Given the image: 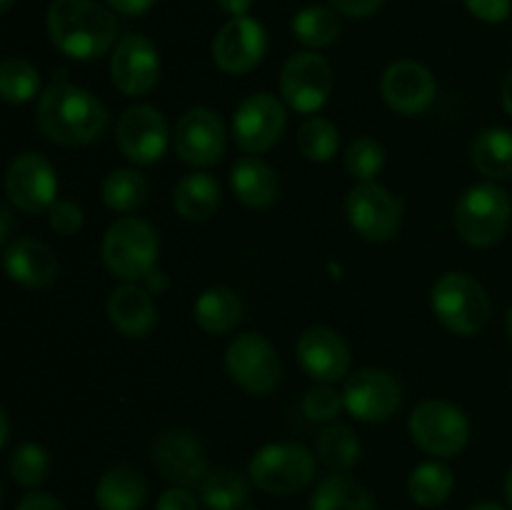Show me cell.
I'll return each mask as SVG.
<instances>
[{
  "label": "cell",
  "mask_w": 512,
  "mask_h": 510,
  "mask_svg": "<svg viewBox=\"0 0 512 510\" xmlns=\"http://www.w3.org/2000/svg\"><path fill=\"white\" fill-rule=\"evenodd\" d=\"M35 115L45 138L68 148L95 143L108 128V108L65 75L55 78L40 93Z\"/></svg>",
  "instance_id": "cell-1"
},
{
  "label": "cell",
  "mask_w": 512,
  "mask_h": 510,
  "mask_svg": "<svg viewBox=\"0 0 512 510\" xmlns=\"http://www.w3.org/2000/svg\"><path fill=\"white\" fill-rule=\"evenodd\" d=\"M50 43L73 60H98L118 43L113 10L95 0H53L48 8Z\"/></svg>",
  "instance_id": "cell-2"
},
{
  "label": "cell",
  "mask_w": 512,
  "mask_h": 510,
  "mask_svg": "<svg viewBox=\"0 0 512 510\" xmlns=\"http://www.w3.org/2000/svg\"><path fill=\"white\" fill-rule=\"evenodd\" d=\"M158 233L153 225L143 218H120L105 230L100 255L103 263L115 278L143 280L150 270H155L158 260Z\"/></svg>",
  "instance_id": "cell-3"
},
{
  "label": "cell",
  "mask_w": 512,
  "mask_h": 510,
  "mask_svg": "<svg viewBox=\"0 0 512 510\" xmlns=\"http://www.w3.org/2000/svg\"><path fill=\"white\" fill-rule=\"evenodd\" d=\"M510 195L500 185L478 183L460 195L455 205V230L475 248L500 243L510 225Z\"/></svg>",
  "instance_id": "cell-4"
},
{
  "label": "cell",
  "mask_w": 512,
  "mask_h": 510,
  "mask_svg": "<svg viewBox=\"0 0 512 510\" xmlns=\"http://www.w3.org/2000/svg\"><path fill=\"white\" fill-rule=\"evenodd\" d=\"M433 313L450 333L475 335L488 325L490 298L483 285L465 273H448L430 293Z\"/></svg>",
  "instance_id": "cell-5"
},
{
  "label": "cell",
  "mask_w": 512,
  "mask_h": 510,
  "mask_svg": "<svg viewBox=\"0 0 512 510\" xmlns=\"http://www.w3.org/2000/svg\"><path fill=\"white\" fill-rule=\"evenodd\" d=\"M315 478L313 450L300 443H268L250 460V480L273 495L308 488Z\"/></svg>",
  "instance_id": "cell-6"
},
{
  "label": "cell",
  "mask_w": 512,
  "mask_h": 510,
  "mask_svg": "<svg viewBox=\"0 0 512 510\" xmlns=\"http://www.w3.org/2000/svg\"><path fill=\"white\" fill-rule=\"evenodd\" d=\"M410 435L425 453L453 458L468 445L470 423L458 405L448 400H425L410 415Z\"/></svg>",
  "instance_id": "cell-7"
},
{
  "label": "cell",
  "mask_w": 512,
  "mask_h": 510,
  "mask_svg": "<svg viewBox=\"0 0 512 510\" xmlns=\"http://www.w3.org/2000/svg\"><path fill=\"white\" fill-rule=\"evenodd\" d=\"M230 380L250 395H268L283 380V365L273 343L258 333L238 335L225 350Z\"/></svg>",
  "instance_id": "cell-8"
},
{
  "label": "cell",
  "mask_w": 512,
  "mask_h": 510,
  "mask_svg": "<svg viewBox=\"0 0 512 510\" xmlns=\"http://www.w3.org/2000/svg\"><path fill=\"white\" fill-rule=\"evenodd\" d=\"M345 213L355 233L370 243H385L400 230L403 203L385 185L368 180L358 183L345 200Z\"/></svg>",
  "instance_id": "cell-9"
},
{
  "label": "cell",
  "mask_w": 512,
  "mask_h": 510,
  "mask_svg": "<svg viewBox=\"0 0 512 510\" xmlns=\"http://www.w3.org/2000/svg\"><path fill=\"white\" fill-rule=\"evenodd\" d=\"M333 90V68L320 53L290 55L280 73V93L283 100L298 113H315L323 108Z\"/></svg>",
  "instance_id": "cell-10"
},
{
  "label": "cell",
  "mask_w": 512,
  "mask_h": 510,
  "mask_svg": "<svg viewBox=\"0 0 512 510\" xmlns=\"http://www.w3.org/2000/svg\"><path fill=\"white\" fill-rule=\"evenodd\" d=\"M5 193L18 210L38 215L55 205L58 175L50 160L40 153H20L5 173Z\"/></svg>",
  "instance_id": "cell-11"
},
{
  "label": "cell",
  "mask_w": 512,
  "mask_h": 510,
  "mask_svg": "<svg viewBox=\"0 0 512 510\" xmlns=\"http://www.w3.org/2000/svg\"><path fill=\"white\" fill-rule=\"evenodd\" d=\"M110 78L128 98L148 95L160 80V53L153 40L140 33L123 35L113 48Z\"/></svg>",
  "instance_id": "cell-12"
},
{
  "label": "cell",
  "mask_w": 512,
  "mask_h": 510,
  "mask_svg": "<svg viewBox=\"0 0 512 510\" xmlns=\"http://www.w3.org/2000/svg\"><path fill=\"white\" fill-rule=\"evenodd\" d=\"M288 115L285 105L270 93H253L238 105L233 115V138L248 155L265 153L283 135Z\"/></svg>",
  "instance_id": "cell-13"
},
{
  "label": "cell",
  "mask_w": 512,
  "mask_h": 510,
  "mask_svg": "<svg viewBox=\"0 0 512 510\" xmlns=\"http://www.w3.org/2000/svg\"><path fill=\"white\" fill-rule=\"evenodd\" d=\"M118 148L130 163L153 165L168 150V123L165 115L153 105H133L125 110L115 128Z\"/></svg>",
  "instance_id": "cell-14"
},
{
  "label": "cell",
  "mask_w": 512,
  "mask_h": 510,
  "mask_svg": "<svg viewBox=\"0 0 512 510\" xmlns=\"http://www.w3.org/2000/svg\"><path fill=\"white\" fill-rule=\"evenodd\" d=\"M268 53V33L260 20L243 15L230 18L215 33L213 60L223 73L243 75L258 68Z\"/></svg>",
  "instance_id": "cell-15"
},
{
  "label": "cell",
  "mask_w": 512,
  "mask_h": 510,
  "mask_svg": "<svg viewBox=\"0 0 512 510\" xmlns=\"http://www.w3.org/2000/svg\"><path fill=\"white\" fill-rule=\"evenodd\" d=\"M403 390L395 375L380 368L358 370L353 378L345 383L343 403L345 410L360 423H383L393 418L400 408Z\"/></svg>",
  "instance_id": "cell-16"
},
{
  "label": "cell",
  "mask_w": 512,
  "mask_h": 510,
  "mask_svg": "<svg viewBox=\"0 0 512 510\" xmlns=\"http://www.w3.org/2000/svg\"><path fill=\"white\" fill-rule=\"evenodd\" d=\"M175 150L180 160L193 168H210L225 155V125L215 110L190 108L175 125Z\"/></svg>",
  "instance_id": "cell-17"
},
{
  "label": "cell",
  "mask_w": 512,
  "mask_h": 510,
  "mask_svg": "<svg viewBox=\"0 0 512 510\" xmlns=\"http://www.w3.org/2000/svg\"><path fill=\"white\" fill-rule=\"evenodd\" d=\"M150 458L158 473L175 485L203 483L210 473L203 443L190 430H163L150 445Z\"/></svg>",
  "instance_id": "cell-18"
},
{
  "label": "cell",
  "mask_w": 512,
  "mask_h": 510,
  "mask_svg": "<svg viewBox=\"0 0 512 510\" xmlns=\"http://www.w3.org/2000/svg\"><path fill=\"white\" fill-rule=\"evenodd\" d=\"M298 360L305 373L320 385H333L343 380L350 370V350L343 335L333 328L315 325L298 340Z\"/></svg>",
  "instance_id": "cell-19"
},
{
  "label": "cell",
  "mask_w": 512,
  "mask_h": 510,
  "mask_svg": "<svg viewBox=\"0 0 512 510\" xmlns=\"http://www.w3.org/2000/svg\"><path fill=\"white\" fill-rule=\"evenodd\" d=\"M383 100L400 115H418L435 100V78L415 60H398L380 80Z\"/></svg>",
  "instance_id": "cell-20"
},
{
  "label": "cell",
  "mask_w": 512,
  "mask_h": 510,
  "mask_svg": "<svg viewBox=\"0 0 512 510\" xmlns=\"http://www.w3.org/2000/svg\"><path fill=\"white\" fill-rule=\"evenodd\" d=\"M5 273L23 288H48L60 273L55 250L35 238H18L5 248Z\"/></svg>",
  "instance_id": "cell-21"
},
{
  "label": "cell",
  "mask_w": 512,
  "mask_h": 510,
  "mask_svg": "<svg viewBox=\"0 0 512 510\" xmlns=\"http://www.w3.org/2000/svg\"><path fill=\"white\" fill-rule=\"evenodd\" d=\"M108 318L113 328L125 338H145L155 328L158 308H155V300L148 290L128 283L110 293Z\"/></svg>",
  "instance_id": "cell-22"
},
{
  "label": "cell",
  "mask_w": 512,
  "mask_h": 510,
  "mask_svg": "<svg viewBox=\"0 0 512 510\" xmlns=\"http://www.w3.org/2000/svg\"><path fill=\"white\" fill-rule=\"evenodd\" d=\"M230 185H233L235 198L248 208H268L270 203H275L280 190L275 170L253 155L235 160L230 170Z\"/></svg>",
  "instance_id": "cell-23"
},
{
  "label": "cell",
  "mask_w": 512,
  "mask_h": 510,
  "mask_svg": "<svg viewBox=\"0 0 512 510\" xmlns=\"http://www.w3.org/2000/svg\"><path fill=\"white\" fill-rule=\"evenodd\" d=\"M148 495V483L130 465H115L100 475L95 503L100 510H140Z\"/></svg>",
  "instance_id": "cell-24"
},
{
  "label": "cell",
  "mask_w": 512,
  "mask_h": 510,
  "mask_svg": "<svg viewBox=\"0 0 512 510\" xmlns=\"http://www.w3.org/2000/svg\"><path fill=\"white\" fill-rule=\"evenodd\" d=\"M220 205V185L208 173H190L175 183L173 208L175 213L190 223L208 220Z\"/></svg>",
  "instance_id": "cell-25"
},
{
  "label": "cell",
  "mask_w": 512,
  "mask_h": 510,
  "mask_svg": "<svg viewBox=\"0 0 512 510\" xmlns=\"http://www.w3.org/2000/svg\"><path fill=\"white\" fill-rule=\"evenodd\" d=\"M243 318V303L230 288H208L195 300V323L208 335H225Z\"/></svg>",
  "instance_id": "cell-26"
},
{
  "label": "cell",
  "mask_w": 512,
  "mask_h": 510,
  "mask_svg": "<svg viewBox=\"0 0 512 510\" xmlns=\"http://www.w3.org/2000/svg\"><path fill=\"white\" fill-rule=\"evenodd\" d=\"M473 165L490 180L512 178V130L488 128L473 140Z\"/></svg>",
  "instance_id": "cell-27"
},
{
  "label": "cell",
  "mask_w": 512,
  "mask_h": 510,
  "mask_svg": "<svg viewBox=\"0 0 512 510\" xmlns=\"http://www.w3.org/2000/svg\"><path fill=\"white\" fill-rule=\"evenodd\" d=\"M453 485H455L453 470H450L445 463H440V460H428V463H420L418 468L410 473L408 493L415 505L435 508V505H443L445 500L450 498Z\"/></svg>",
  "instance_id": "cell-28"
},
{
  "label": "cell",
  "mask_w": 512,
  "mask_h": 510,
  "mask_svg": "<svg viewBox=\"0 0 512 510\" xmlns=\"http://www.w3.org/2000/svg\"><path fill=\"white\" fill-rule=\"evenodd\" d=\"M310 510H375V500L348 475H330L318 485Z\"/></svg>",
  "instance_id": "cell-29"
},
{
  "label": "cell",
  "mask_w": 512,
  "mask_h": 510,
  "mask_svg": "<svg viewBox=\"0 0 512 510\" xmlns=\"http://www.w3.org/2000/svg\"><path fill=\"white\" fill-rule=\"evenodd\" d=\"M250 495L248 480L235 470H213L200 483V500L208 510H240Z\"/></svg>",
  "instance_id": "cell-30"
},
{
  "label": "cell",
  "mask_w": 512,
  "mask_h": 510,
  "mask_svg": "<svg viewBox=\"0 0 512 510\" xmlns=\"http://www.w3.org/2000/svg\"><path fill=\"white\" fill-rule=\"evenodd\" d=\"M293 35L308 48H328L340 38L338 10L325 5H308L293 18Z\"/></svg>",
  "instance_id": "cell-31"
},
{
  "label": "cell",
  "mask_w": 512,
  "mask_h": 510,
  "mask_svg": "<svg viewBox=\"0 0 512 510\" xmlns=\"http://www.w3.org/2000/svg\"><path fill=\"white\" fill-rule=\"evenodd\" d=\"M148 193V180L133 168H118L103 180V200L115 213H133L148 200Z\"/></svg>",
  "instance_id": "cell-32"
},
{
  "label": "cell",
  "mask_w": 512,
  "mask_h": 510,
  "mask_svg": "<svg viewBox=\"0 0 512 510\" xmlns=\"http://www.w3.org/2000/svg\"><path fill=\"white\" fill-rule=\"evenodd\" d=\"M315 453H318L320 463L328 465L335 473H343V470L353 468L360 460V440L355 438L353 430L348 425H328V428L320 433L318 445H315Z\"/></svg>",
  "instance_id": "cell-33"
},
{
  "label": "cell",
  "mask_w": 512,
  "mask_h": 510,
  "mask_svg": "<svg viewBox=\"0 0 512 510\" xmlns=\"http://www.w3.org/2000/svg\"><path fill=\"white\" fill-rule=\"evenodd\" d=\"M40 90V73L23 58H8L0 65V95L5 103L23 105Z\"/></svg>",
  "instance_id": "cell-34"
},
{
  "label": "cell",
  "mask_w": 512,
  "mask_h": 510,
  "mask_svg": "<svg viewBox=\"0 0 512 510\" xmlns=\"http://www.w3.org/2000/svg\"><path fill=\"white\" fill-rule=\"evenodd\" d=\"M340 133L328 118H308L298 130V148L310 163H330L338 153Z\"/></svg>",
  "instance_id": "cell-35"
},
{
  "label": "cell",
  "mask_w": 512,
  "mask_h": 510,
  "mask_svg": "<svg viewBox=\"0 0 512 510\" xmlns=\"http://www.w3.org/2000/svg\"><path fill=\"white\" fill-rule=\"evenodd\" d=\"M10 475L23 488H38L50 475V455L43 445L23 443L10 455Z\"/></svg>",
  "instance_id": "cell-36"
},
{
  "label": "cell",
  "mask_w": 512,
  "mask_h": 510,
  "mask_svg": "<svg viewBox=\"0 0 512 510\" xmlns=\"http://www.w3.org/2000/svg\"><path fill=\"white\" fill-rule=\"evenodd\" d=\"M385 165V150L383 145L378 143L370 135H360L345 150V170L353 175L358 183H368V180H375V175L383 170Z\"/></svg>",
  "instance_id": "cell-37"
},
{
  "label": "cell",
  "mask_w": 512,
  "mask_h": 510,
  "mask_svg": "<svg viewBox=\"0 0 512 510\" xmlns=\"http://www.w3.org/2000/svg\"><path fill=\"white\" fill-rule=\"evenodd\" d=\"M343 408V395L335 393L330 385H318V388L310 390L303 400V413L308 415V420H313V423H333Z\"/></svg>",
  "instance_id": "cell-38"
},
{
  "label": "cell",
  "mask_w": 512,
  "mask_h": 510,
  "mask_svg": "<svg viewBox=\"0 0 512 510\" xmlns=\"http://www.w3.org/2000/svg\"><path fill=\"white\" fill-rule=\"evenodd\" d=\"M50 228L58 235H75L85 223V213L75 200H55L50 208Z\"/></svg>",
  "instance_id": "cell-39"
},
{
  "label": "cell",
  "mask_w": 512,
  "mask_h": 510,
  "mask_svg": "<svg viewBox=\"0 0 512 510\" xmlns=\"http://www.w3.org/2000/svg\"><path fill=\"white\" fill-rule=\"evenodd\" d=\"M470 15L483 23H503L510 18L512 0H465Z\"/></svg>",
  "instance_id": "cell-40"
},
{
  "label": "cell",
  "mask_w": 512,
  "mask_h": 510,
  "mask_svg": "<svg viewBox=\"0 0 512 510\" xmlns=\"http://www.w3.org/2000/svg\"><path fill=\"white\" fill-rule=\"evenodd\" d=\"M155 510H198V498L185 485H175L160 495Z\"/></svg>",
  "instance_id": "cell-41"
},
{
  "label": "cell",
  "mask_w": 512,
  "mask_h": 510,
  "mask_svg": "<svg viewBox=\"0 0 512 510\" xmlns=\"http://www.w3.org/2000/svg\"><path fill=\"white\" fill-rule=\"evenodd\" d=\"M330 3L345 18H368L383 5V0H330Z\"/></svg>",
  "instance_id": "cell-42"
},
{
  "label": "cell",
  "mask_w": 512,
  "mask_h": 510,
  "mask_svg": "<svg viewBox=\"0 0 512 510\" xmlns=\"http://www.w3.org/2000/svg\"><path fill=\"white\" fill-rule=\"evenodd\" d=\"M15 510H65V505L50 493H28L18 500Z\"/></svg>",
  "instance_id": "cell-43"
},
{
  "label": "cell",
  "mask_w": 512,
  "mask_h": 510,
  "mask_svg": "<svg viewBox=\"0 0 512 510\" xmlns=\"http://www.w3.org/2000/svg\"><path fill=\"white\" fill-rule=\"evenodd\" d=\"M105 3L110 5V10H113V13L130 15V18H135V15L148 13V10L153 8L155 0H105Z\"/></svg>",
  "instance_id": "cell-44"
},
{
  "label": "cell",
  "mask_w": 512,
  "mask_h": 510,
  "mask_svg": "<svg viewBox=\"0 0 512 510\" xmlns=\"http://www.w3.org/2000/svg\"><path fill=\"white\" fill-rule=\"evenodd\" d=\"M143 288L148 290L150 295H163L165 290H168V275L163 273V270H150L148 275L143 278Z\"/></svg>",
  "instance_id": "cell-45"
},
{
  "label": "cell",
  "mask_w": 512,
  "mask_h": 510,
  "mask_svg": "<svg viewBox=\"0 0 512 510\" xmlns=\"http://www.w3.org/2000/svg\"><path fill=\"white\" fill-rule=\"evenodd\" d=\"M253 3L255 0H218V8L230 18H243L253 8Z\"/></svg>",
  "instance_id": "cell-46"
},
{
  "label": "cell",
  "mask_w": 512,
  "mask_h": 510,
  "mask_svg": "<svg viewBox=\"0 0 512 510\" xmlns=\"http://www.w3.org/2000/svg\"><path fill=\"white\" fill-rule=\"evenodd\" d=\"M503 108L508 110V115L512 118V70L503 83Z\"/></svg>",
  "instance_id": "cell-47"
},
{
  "label": "cell",
  "mask_w": 512,
  "mask_h": 510,
  "mask_svg": "<svg viewBox=\"0 0 512 510\" xmlns=\"http://www.w3.org/2000/svg\"><path fill=\"white\" fill-rule=\"evenodd\" d=\"M0 220H3V230H0V240L10 238V210L3 208L0 210Z\"/></svg>",
  "instance_id": "cell-48"
},
{
  "label": "cell",
  "mask_w": 512,
  "mask_h": 510,
  "mask_svg": "<svg viewBox=\"0 0 512 510\" xmlns=\"http://www.w3.org/2000/svg\"><path fill=\"white\" fill-rule=\"evenodd\" d=\"M0 423H3V435H0V448H5L8 445V438H10V423H8V413H0Z\"/></svg>",
  "instance_id": "cell-49"
},
{
  "label": "cell",
  "mask_w": 512,
  "mask_h": 510,
  "mask_svg": "<svg viewBox=\"0 0 512 510\" xmlns=\"http://www.w3.org/2000/svg\"><path fill=\"white\" fill-rule=\"evenodd\" d=\"M468 510H505V508H503V505H498V503H490V500H483V503L470 505Z\"/></svg>",
  "instance_id": "cell-50"
},
{
  "label": "cell",
  "mask_w": 512,
  "mask_h": 510,
  "mask_svg": "<svg viewBox=\"0 0 512 510\" xmlns=\"http://www.w3.org/2000/svg\"><path fill=\"white\" fill-rule=\"evenodd\" d=\"M505 498H508V505L512 508V468H510L508 478H505Z\"/></svg>",
  "instance_id": "cell-51"
},
{
  "label": "cell",
  "mask_w": 512,
  "mask_h": 510,
  "mask_svg": "<svg viewBox=\"0 0 512 510\" xmlns=\"http://www.w3.org/2000/svg\"><path fill=\"white\" fill-rule=\"evenodd\" d=\"M505 330H508V338L512 340V308L508 310V315H505Z\"/></svg>",
  "instance_id": "cell-52"
},
{
  "label": "cell",
  "mask_w": 512,
  "mask_h": 510,
  "mask_svg": "<svg viewBox=\"0 0 512 510\" xmlns=\"http://www.w3.org/2000/svg\"><path fill=\"white\" fill-rule=\"evenodd\" d=\"M13 3L15 0H0V10H3V13H8V10L13 8Z\"/></svg>",
  "instance_id": "cell-53"
},
{
  "label": "cell",
  "mask_w": 512,
  "mask_h": 510,
  "mask_svg": "<svg viewBox=\"0 0 512 510\" xmlns=\"http://www.w3.org/2000/svg\"><path fill=\"white\" fill-rule=\"evenodd\" d=\"M240 510H255V508H248V505H245V508H240Z\"/></svg>",
  "instance_id": "cell-54"
}]
</instances>
